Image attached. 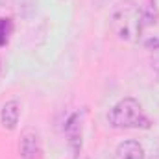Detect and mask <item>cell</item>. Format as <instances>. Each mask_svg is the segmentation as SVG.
Instances as JSON below:
<instances>
[{
  "instance_id": "cell-3",
  "label": "cell",
  "mask_w": 159,
  "mask_h": 159,
  "mask_svg": "<svg viewBox=\"0 0 159 159\" xmlns=\"http://www.w3.org/2000/svg\"><path fill=\"white\" fill-rule=\"evenodd\" d=\"M19 117H20V104L17 100H9L4 104L2 113H0V120L4 124V128L7 129H15L19 124Z\"/></svg>"
},
{
  "instance_id": "cell-2",
  "label": "cell",
  "mask_w": 159,
  "mask_h": 159,
  "mask_svg": "<svg viewBox=\"0 0 159 159\" xmlns=\"http://www.w3.org/2000/svg\"><path fill=\"white\" fill-rule=\"evenodd\" d=\"M111 24H113L115 34L119 35L120 39L133 43V41L139 39L141 26H143V15H141L139 7L135 4L128 2V4H122L119 9L113 13Z\"/></svg>"
},
{
  "instance_id": "cell-7",
  "label": "cell",
  "mask_w": 159,
  "mask_h": 159,
  "mask_svg": "<svg viewBox=\"0 0 159 159\" xmlns=\"http://www.w3.org/2000/svg\"><path fill=\"white\" fill-rule=\"evenodd\" d=\"M13 32V22L9 19H0V46H6Z\"/></svg>"
},
{
  "instance_id": "cell-1",
  "label": "cell",
  "mask_w": 159,
  "mask_h": 159,
  "mask_svg": "<svg viewBox=\"0 0 159 159\" xmlns=\"http://www.w3.org/2000/svg\"><path fill=\"white\" fill-rule=\"evenodd\" d=\"M109 124L119 129H135L148 128L150 120L146 119L143 106L135 98H122L109 111Z\"/></svg>"
},
{
  "instance_id": "cell-5",
  "label": "cell",
  "mask_w": 159,
  "mask_h": 159,
  "mask_svg": "<svg viewBox=\"0 0 159 159\" xmlns=\"http://www.w3.org/2000/svg\"><path fill=\"white\" fill-rule=\"evenodd\" d=\"M144 157V150L137 141H124L120 143L115 150L113 159H143Z\"/></svg>"
},
{
  "instance_id": "cell-6",
  "label": "cell",
  "mask_w": 159,
  "mask_h": 159,
  "mask_svg": "<svg viewBox=\"0 0 159 159\" xmlns=\"http://www.w3.org/2000/svg\"><path fill=\"white\" fill-rule=\"evenodd\" d=\"M65 131H67V137L72 144V150L78 154L80 148H81V122H80V115H72L67 126H65Z\"/></svg>"
},
{
  "instance_id": "cell-8",
  "label": "cell",
  "mask_w": 159,
  "mask_h": 159,
  "mask_svg": "<svg viewBox=\"0 0 159 159\" xmlns=\"http://www.w3.org/2000/svg\"><path fill=\"white\" fill-rule=\"evenodd\" d=\"M0 2H2V0H0Z\"/></svg>"
},
{
  "instance_id": "cell-4",
  "label": "cell",
  "mask_w": 159,
  "mask_h": 159,
  "mask_svg": "<svg viewBox=\"0 0 159 159\" xmlns=\"http://www.w3.org/2000/svg\"><path fill=\"white\" fill-rule=\"evenodd\" d=\"M20 156L24 159H35L39 156V139L35 131L26 129L20 139Z\"/></svg>"
}]
</instances>
